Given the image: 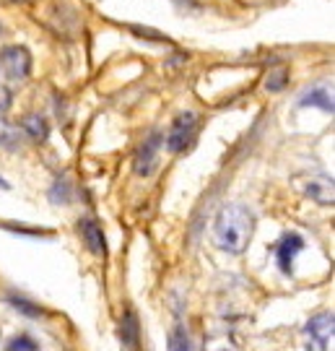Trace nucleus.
I'll return each mask as SVG.
<instances>
[{
	"label": "nucleus",
	"instance_id": "obj_1",
	"mask_svg": "<svg viewBox=\"0 0 335 351\" xmlns=\"http://www.w3.org/2000/svg\"><path fill=\"white\" fill-rule=\"evenodd\" d=\"M255 232V216L249 213V208L232 203V206H223L219 216H216V224H213V239L221 250L239 255L245 252V247L252 239Z\"/></svg>",
	"mask_w": 335,
	"mask_h": 351
},
{
	"label": "nucleus",
	"instance_id": "obj_2",
	"mask_svg": "<svg viewBox=\"0 0 335 351\" xmlns=\"http://www.w3.org/2000/svg\"><path fill=\"white\" fill-rule=\"evenodd\" d=\"M0 71L11 81H24L32 73V55L26 47L16 45V47H5L0 50Z\"/></svg>",
	"mask_w": 335,
	"mask_h": 351
},
{
	"label": "nucleus",
	"instance_id": "obj_3",
	"mask_svg": "<svg viewBox=\"0 0 335 351\" xmlns=\"http://www.w3.org/2000/svg\"><path fill=\"white\" fill-rule=\"evenodd\" d=\"M195 130H198V117L193 112L179 114V117L174 120L169 136H166V149L174 151V154L185 151L187 146L193 143V138H195Z\"/></svg>",
	"mask_w": 335,
	"mask_h": 351
},
{
	"label": "nucleus",
	"instance_id": "obj_4",
	"mask_svg": "<svg viewBox=\"0 0 335 351\" xmlns=\"http://www.w3.org/2000/svg\"><path fill=\"white\" fill-rule=\"evenodd\" d=\"M307 339L312 351H327L333 346V313H323L307 323Z\"/></svg>",
	"mask_w": 335,
	"mask_h": 351
},
{
	"label": "nucleus",
	"instance_id": "obj_5",
	"mask_svg": "<svg viewBox=\"0 0 335 351\" xmlns=\"http://www.w3.org/2000/svg\"><path fill=\"white\" fill-rule=\"evenodd\" d=\"M304 195H310L312 201L323 203V206H333V180L325 175H312L304 180Z\"/></svg>",
	"mask_w": 335,
	"mask_h": 351
},
{
	"label": "nucleus",
	"instance_id": "obj_6",
	"mask_svg": "<svg viewBox=\"0 0 335 351\" xmlns=\"http://www.w3.org/2000/svg\"><path fill=\"white\" fill-rule=\"evenodd\" d=\"M304 247V239L299 237V234H286L281 239V245H278V252H275V258H278V265H281V271L284 274H291V268H294V258H297V252Z\"/></svg>",
	"mask_w": 335,
	"mask_h": 351
},
{
	"label": "nucleus",
	"instance_id": "obj_7",
	"mask_svg": "<svg viewBox=\"0 0 335 351\" xmlns=\"http://www.w3.org/2000/svg\"><path fill=\"white\" fill-rule=\"evenodd\" d=\"M159 143L162 138L159 136H151L136 154V172L138 175H151V169H153V162H156V151H159Z\"/></svg>",
	"mask_w": 335,
	"mask_h": 351
},
{
	"label": "nucleus",
	"instance_id": "obj_8",
	"mask_svg": "<svg viewBox=\"0 0 335 351\" xmlns=\"http://www.w3.org/2000/svg\"><path fill=\"white\" fill-rule=\"evenodd\" d=\"M78 229H81V237H84V242L88 245V250L94 252V255H104L107 245H104V234H101V226L97 224L94 219H84V221L78 224Z\"/></svg>",
	"mask_w": 335,
	"mask_h": 351
},
{
	"label": "nucleus",
	"instance_id": "obj_9",
	"mask_svg": "<svg viewBox=\"0 0 335 351\" xmlns=\"http://www.w3.org/2000/svg\"><path fill=\"white\" fill-rule=\"evenodd\" d=\"M301 107H320L325 112H333V94L325 86H314L312 91H307L301 99H299Z\"/></svg>",
	"mask_w": 335,
	"mask_h": 351
},
{
	"label": "nucleus",
	"instance_id": "obj_10",
	"mask_svg": "<svg viewBox=\"0 0 335 351\" xmlns=\"http://www.w3.org/2000/svg\"><path fill=\"white\" fill-rule=\"evenodd\" d=\"M24 130L32 136L34 141H45L47 138V133H50V128H47V120L45 117H39V114H29V117H24Z\"/></svg>",
	"mask_w": 335,
	"mask_h": 351
},
{
	"label": "nucleus",
	"instance_id": "obj_11",
	"mask_svg": "<svg viewBox=\"0 0 335 351\" xmlns=\"http://www.w3.org/2000/svg\"><path fill=\"white\" fill-rule=\"evenodd\" d=\"M123 336L127 339V351L136 349V315L127 313L123 323Z\"/></svg>",
	"mask_w": 335,
	"mask_h": 351
},
{
	"label": "nucleus",
	"instance_id": "obj_12",
	"mask_svg": "<svg viewBox=\"0 0 335 351\" xmlns=\"http://www.w3.org/2000/svg\"><path fill=\"white\" fill-rule=\"evenodd\" d=\"M16 141H18L16 128H11L8 123L0 120V143H3V146H16Z\"/></svg>",
	"mask_w": 335,
	"mask_h": 351
},
{
	"label": "nucleus",
	"instance_id": "obj_13",
	"mask_svg": "<svg viewBox=\"0 0 335 351\" xmlns=\"http://www.w3.org/2000/svg\"><path fill=\"white\" fill-rule=\"evenodd\" d=\"M8 351H39V346L29 336H18V339L11 341V349Z\"/></svg>",
	"mask_w": 335,
	"mask_h": 351
},
{
	"label": "nucleus",
	"instance_id": "obj_14",
	"mask_svg": "<svg viewBox=\"0 0 335 351\" xmlns=\"http://www.w3.org/2000/svg\"><path fill=\"white\" fill-rule=\"evenodd\" d=\"M286 71L284 68H281V71H275L273 75H268V88H271V91H278V88H284V84H286Z\"/></svg>",
	"mask_w": 335,
	"mask_h": 351
},
{
	"label": "nucleus",
	"instance_id": "obj_15",
	"mask_svg": "<svg viewBox=\"0 0 335 351\" xmlns=\"http://www.w3.org/2000/svg\"><path fill=\"white\" fill-rule=\"evenodd\" d=\"M172 351H190V343H187V336L182 330H177L172 336Z\"/></svg>",
	"mask_w": 335,
	"mask_h": 351
},
{
	"label": "nucleus",
	"instance_id": "obj_16",
	"mask_svg": "<svg viewBox=\"0 0 335 351\" xmlns=\"http://www.w3.org/2000/svg\"><path fill=\"white\" fill-rule=\"evenodd\" d=\"M208 351H239L236 349V343L234 341H229V339H219V341H213L211 343V349Z\"/></svg>",
	"mask_w": 335,
	"mask_h": 351
},
{
	"label": "nucleus",
	"instance_id": "obj_17",
	"mask_svg": "<svg viewBox=\"0 0 335 351\" xmlns=\"http://www.w3.org/2000/svg\"><path fill=\"white\" fill-rule=\"evenodd\" d=\"M5 107H8V94L0 91V110H5Z\"/></svg>",
	"mask_w": 335,
	"mask_h": 351
},
{
	"label": "nucleus",
	"instance_id": "obj_18",
	"mask_svg": "<svg viewBox=\"0 0 335 351\" xmlns=\"http://www.w3.org/2000/svg\"><path fill=\"white\" fill-rule=\"evenodd\" d=\"M13 3H29V0H13Z\"/></svg>",
	"mask_w": 335,
	"mask_h": 351
}]
</instances>
